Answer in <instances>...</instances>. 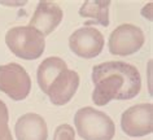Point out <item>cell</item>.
<instances>
[{
  "label": "cell",
  "instance_id": "6da1fadb",
  "mask_svg": "<svg viewBox=\"0 0 153 140\" xmlns=\"http://www.w3.org/2000/svg\"><path fill=\"white\" fill-rule=\"evenodd\" d=\"M95 84L92 101L97 107L112 100L134 99L141 88L140 73L134 65L123 61H108L92 67Z\"/></svg>",
  "mask_w": 153,
  "mask_h": 140
},
{
  "label": "cell",
  "instance_id": "7a4b0ae2",
  "mask_svg": "<svg viewBox=\"0 0 153 140\" xmlns=\"http://www.w3.org/2000/svg\"><path fill=\"white\" fill-rule=\"evenodd\" d=\"M74 124L83 140H112L116 134L112 118L91 107H85L75 113Z\"/></svg>",
  "mask_w": 153,
  "mask_h": 140
},
{
  "label": "cell",
  "instance_id": "3957f363",
  "mask_svg": "<svg viewBox=\"0 0 153 140\" xmlns=\"http://www.w3.org/2000/svg\"><path fill=\"white\" fill-rule=\"evenodd\" d=\"M5 44L14 56L24 60L39 59L45 50L44 36L31 26H16L5 34Z\"/></svg>",
  "mask_w": 153,
  "mask_h": 140
},
{
  "label": "cell",
  "instance_id": "277c9868",
  "mask_svg": "<svg viewBox=\"0 0 153 140\" xmlns=\"http://www.w3.org/2000/svg\"><path fill=\"white\" fill-rule=\"evenodd\" d=\"M31 90V79L24 66L10 62L0 66V91L14 101L25 100Z\"/></svg>",
  "mask_w": 153,
  "mask_h": 140
},
{
  "label": "cell",
  "instance_id": "5b68a950",
  "mask_svg": "<svg viewBox=\"0 0 153 140\" xmlns=\"http://www.w3.org/2000/svg\"><path fill=\"white\" fill-rule=\"evenodd\" d=\"M144 41V33L139 26L123 24L112 31L108 40V47L112 55L130 56L136 53L143 47Z\"/></svg>",
  "mask_w": 153,
  "mask_h": 140
},
{
  "label": "cell",
  "instance_id": "8992f818",
  "mask_svg": "<svg viewBox=\"0 0 153 140\" xmlns=\"http://www.w3.org/2000/svg\"><path fill=\"white\" fill-rule=\"evenodd\" d=\"M121 127L126 135L141 138L153 131V105L137 104L126 109L121 117Z\"/></svg>",
  "mask_w": 153,
  "mask_h": 140
},
{
  "label": "cell",
  "instance_id": "52a82bcc",
  "mask_svg": "<svg viewBox=\"0 0 153 140\" xmlns=\"http://www.w3.org/2000/svg\"><path fill=\"white\" fill-rule=\"evenodd\" d=\"M104 43L101 31L91 26L75 30L69 38L70 51L82 59H94L99 56L104 48Z\"/></svg>",
  "mask_w": 153,
  "mask_h": 140
},
{
  "label": "cell",
  "instance_id": "ba28073f",
  "mask_svg": "<svg viewBox=\"0 0 153 140\" xmlns=\"http://www.w3.org/2000/svg\"><path fill=\"white\" fill-rule=\"evenodd\" d=\"M79 86V75L76 71L70 69H64L51 81L45 90V95L53 105L61 107L68 104L74 96Z\"/></svg>",
  "mask_w": 153,
  "mask_h": 140
},
{
  "label": "cell",
  "instance_id": "9c48e42d",
  "mask_svg": "<svg viewBox=\"0 0 153 140\" xmlns=\"http://www.w3.org/2000/svg\"><path fill=\"white\" fill-rule=\"evenodd\" d=\"M64 17L62 9L57 4L52 1H39L38 7L34 12L31 20H30V25L31 27L38 30L42 35H49L57 26L61 24Z\"/></svg>",
  "mask_w": 153,
  "mask_h": 140
},
{
  "label": "cell",
  "instance_id": "30bf717a",
  "mask_svg": "<svg viewBox=\"0 0 153 140\" xmlns=\"http://www.w3.org/2000/svg\"><path fill=\"white\" fill-rule=\"evenodd\" d=\"M14 134L17 140H47V123L43 117L36 113H26L17 119Z\"/></svg>",
  "mask_w": 153,
  "mask_h": 140
},
{
  "label": "cell",
  "instance_id": "8fae6325",
  "mask_svg": "<svg viewBox=\"0 0 153 140\" xmlns=\"http://www.w3.org/2000/svg\"><path fill=\"white\" fill-rule=\"evenodd\" d=\"M109 0H94L85 1V4L79 9V16L85 18H92V21H87L85 26L90 27L91 25H101L106 27L109 26Z\"/></svg>",
  "mask_w": 153,
  "mask_h": 140
},
{
  "label": "cell",
  "instance_id": "7c38bea8",
  "mask_svg": "<svg viewBox=\"0 0 153 140\" xmlns=\"http://www.w3.org/2000/svg\"><path fill=\"white\" fill-rule=\"evenodd\" d=\"M66 67V62L60 57H47L45 60H43V62L39 65L36 71V81L40 90L45 92L52 79Z\"/></svg>",
  "mask_w": 153,
  "mask_h": 140
},
{
  "label": "cell",
  "instance_id": "4fadbf2b",
  "mask_svg": "<svg viewBox=\"0 0 153 140\" xmlns=\"http://www.w3.org/2000/svg\"><path fill=\"white\" fill-rule=\"evenodd\" d=\"M9 113L4 101L0 100V140H13L12 132L8 126Z\"/></svg>",
  "mask_w": 153,
  "mask_h": 140
},
{
  "label": "cell",
  "instance_id": "5bb4252c",
  "mask_svg": "<svg viewBox=\"0 0 153 140\" xmlns=\"http://www.w3.org/2000/svg\"><path fill=\"white\" fill-rule=\"evenodd\" d=\"M53 140H75L74 128L68 123L60 124V126L55 130Z\"/></svg>",
  "mask_w": 153,
  "mask_h": 140
},
{
  "label": "cell",
  "instance_id": "9a60e30c",
  "mask_svg": "<svg viewBox=\"0 0 153 140\" xmlns=\"http://www.w3.org/2000/svg\"><path fill=\"white\" fill-rule=\"evenodd\" d=\"M26 3H27V1H17L14 5H25ZM0 4H4V5H7V4H12V3H8V1H0Z\"/></svg>",
  "mask_w": 153,
  "mask_h": 140
}]
</instances>
